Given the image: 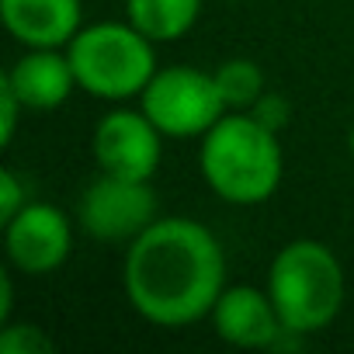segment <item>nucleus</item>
Instances as JSON below:
<instances>
[{"label": "nucleus", "mask_w": 354, "mask_h": 354, "mask_svg": "<svg viewBox=\"0 0 354 354\" xmlns=\"http://www.w3.org/2000/svg\"><path fill=\"white\" fill-rule=\"evenodd\" d=\"M122 288L142 319L188 326L209 316L226 288L223 247L209 226L188 216H160L129 243Z\"/></svg>", "instance_id": "obj_1"}, {"label": "nucleus", "mask_w": 354, "mask_h": 354, "mask_svg": "<svg viewBox=\"0 0 354 354\" xmlns=\"http://www.w3.org/2000/svg\"><path fill=\"white\" fill-rule=\"evenodd\" d=\"M198 142V167L216 198L261 205L278 192L285 174L281 139L250 111H226Z\"/></svg>", "instance_id": "obj_2"}, {"label": "nucleus", "mask_w": 354, "mask_h": 354, "mask_svg": "<svg viewBox=\"0 0 354 354\" xmlns=\"http://www.w3.org/2000/svg\"><path fill=\"white\" fill-rule=\"evenodd\" d=\"M268 292L288 330L309 337L326 330L347 299V281L337 254L319 240L285 243L268 271Z\"/></svg>", "instance_id": "obj_3"}, {"label": "nucleus", "mask_w": 354, "mask_h": 354, "mask_svg": "<svg viewBox=\"0 0 354 354\" xmlns=\"http://www.w3.org/2000/svg\"><path fill=\"white\" fill-rule=\"evenodd\" d=\"M153 46L156 42L132 21H94L70 39L66 56L80 91L101 101H129L139 97L160 70Z\"/></svg>", "instance_id": "obj_4"}, {"label": "nucleus", "mask_w": 354, "mask_h": 354, "mask_svg": "<svg viewBox=\"0 0 354 354\" xmlns=\"http://www.w3.org/2000/svg\"><path fill=\"white\" fill-rule=\"evenodd\" d=\"M139 108L167 139H202L230 111L216 73L185 63L160 66L139 94Z\"/></svg>", "instance_id": "obj_5"}, {"label": "nucleus", "mask_w": 354, "mask_h": 354, "mask_svg": "<svg viewBox=\"0 0 354 354\" xmlns=\"http://www.w3.org/2000/svg\"><path fill=\"white\" fill-rule=\"evenodd\" d=\"M80 226L104 243H132L146 226L160 219L156 192L149 181H136V177H118V174H97L80 195L77 205Z\"/></svg>", "instance_id": "obj_6"}, {"label": "nucleus", "mask_w": 354, "mask_h": 354, "mask_svg": "<svg viewBox=\"0 0 354 354\" xmlns=\"http://www.w3.org/2000/svg\"><path fill=\"white\" fill-rule=\"evenodd\" d=\"M163 139L142 108H111L94 125V160L104 174L149 181L163 156Z\"/></svg>", "instance_id": "obj_7"}, {"label": "nucleus", "mask_w": 354, "mask_h": 354, "mask_svg": "<svg viewBox=\"0 0 354 354\" xmlns=\"http://www.w3.org/2000/svg\"><path fill=\"white\" fill-rule=\"evenodd\" d=\"M8 261L32 278L53 274L73 250V226L63 209L49 202H28L15 219L4 223Z\"/></svg>", "instance_id": "obj_8"}, {"label": "nucleus", "mask_w": 354, "mask_h": 354, "mask_svg": "<svg viewBox=\"0 0 354 354\" xmlns=\"http://www.w3.org/2000/svg\"><path fill=\"white\" fill-rule=\"evenodd\" d=\"M209 316L226 344L250 351H274L288 330L278 316L271 292L254 285H226Z\"/></svg>", "instance_id": "obj_9"}, {"label": "nucleus", "mask_w": 354, "mask_h": 354, "mask_svg": "<svg viewBox=\"0 0 354 354\" xmlns=\"http://www.w3.org/2000/svg\"><path fill=\"white\" fill-rule=\"evenodd\" d=\"M0 21L28 49H66L84 28L80 0H0Z\"/></svg>", "instance_id": "obj_10"}, {"label": "nucleus", "mask_w": 354, "mask_h": 354, "mask_svg": "<svg viewBox=\"0 0 354 354\" xmlns=\"http://www.w3.org/2000/svg\"><path fill=\"white\" fill-rule=\"evenodd\" d=\"M4 80L25 104V111H56L77 91V73L66 49H28Z\"/></svg>", "instance_id": "obj_11"}, {"label": "nucleus", "mask_w": 354, "mask_h": 354, "mask_svg": "<svg viewBox=\"0 0 354 354\" xmlns=\"http://www.w3.org/2000/svg\"><path fill=\"white\" fill-rule=\"evenodd\" d=\"M202 15V0H125V21L153 42L185 39Z\"/></svg>", "instance_id": "obj_12"}, {"label": "nucleus", "mask_w": 354, "mask_h": 354, "mask_svg": "<svg viewBox=\"0 0 354 354\" xmlns=\"http://www.w3.org/2000/svg\"><path fill=\"white\" fill-rule=\"evenodd\" d=\"M212 73H216L219 94H223L230 111H250L257 104V97L268 91L264 87V70L254 59H243V56L219 63Z\"/></svg>", "instance_id": "obj_13"}, {"label": "nucleus", "mask_w": 354, "mask_h": 354, "mask_svg": "<svg viewBox=\"0 0 354 354\" xmlns=\"http://www.w3.org/2000/svg\"><path fill=\"white\" fill-rule=\"evenodd\" d=\"M53 347H56L53 337L35 323H4V333H0V351L4 354H46Z\"/></svg>", "instance_id": "obj_14"}, {"label": "nucleus", "mask_w": 354, "mask_h": 354, "mask_svg": "<svg viewBox=\"0 0 354 354\" xmlns=\"http://www.w3.org/2000/svg\"><path fill=\"white\" fill-rule=\"evenodd\" d=\"M25 205H28L25 181H21V177H18L15 170H0V223L15 219Z\"/></svg>", "instance_id": "obj_15"}, {"label": "nucleus", "mask_w": 354, "mask_h": 354, "mask_svg": "<svg viewBox=\"0 0 354 354\" xmlns=\"http://www.w3.org/2000/svg\"><path fill=\"white\" fill-rule=\"evenodd\" d=\"M250 115H254L257 122H264L268 129L281 132V129L288 125V118H292V104H288L285 94H271V91H264V94L257 97V104L250 108Z\"/></svg>", "instance_id": "obj_16"}, {"label": "nucleus", "mask_w": 354, "mask_h": 354, "mask_svg": "<svg viewBox=\"0 0 354 354\" xmlns=\"http://www.w3.org/2000/svg\"><path fill=\"white\" fill-rule=\"evenodd\" d=\"M21 111H25V104L11 91V84L0 77V146H11V139L18 132V115Z\"/></svg>", "instance_id": "obj_17"}, {"label": "nucleus", "mask_w": 354, "mask_h": 354, "mask_svg": "<svg viewBox=\"0 0 354 354\" xmlns=\"http://www.w3.org/2000/svg\"><path fill=\"white\" fill-rule=\"evenodd\" d=\"M11 295H15V288H11V278L4 274V281H0V323H8V316H11Z\"/></svg>", "instance_id": "obj_18"}, {"label": "nucleus", "mask_w": 354, "mask_h": 354, "mask_svg": "<svg viewBox=\"0 0 354 354\" xmlns=\"http://www.w3.org/2000/svg\"><path fill=\"white\" fill-rule=\"evenodd\" d=\"M347 149H351V156H354V125H351V132H347Z\"/></svg>", "instance_id": "obj_19"}]
</instances>
